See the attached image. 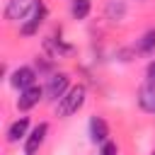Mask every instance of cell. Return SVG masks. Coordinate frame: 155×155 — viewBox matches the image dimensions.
<instances>
[{
	"label": "cell",
	"mask_w": 155,
	"mask_h": 155,
	"mask_svg": "<svg viewBox=\"0 0 155 155\" xmlns=\"http://www.w3.org/2000/svg\"><path fill=\"white\" fill-rule=\"evenodd\" d=\"M85 99H87V87H85V85H73V87L56 102V114H58L61 119H68L70 114H75V111L82 109Z\"/></svg>",
	"instance_id": "obj_1"
},
{
	"label": "cell",
	"mask_w": 155,
	"mask_h": 155,
	"mask_svg": "<svg viewBox=\"0 0 155 155\" xmlns=\"http://www.w3.org/2000/svg\"><path fill=\"white\" fill-rule=\"evenodd\" d=\"M46 17H48V7H46V2H44V0H36V5H34V10H31V15H29V17H27V22H22V27H19L22 36H31V34H36V31H39V27L46 22Z\"/></svg>",
	"instance_id": "obj_2"
},
{
	"label": "cell",
	"mask_w": 155,
	"mask_h": 155,
	"mask_svg": "<svg viewBox=\"0 0 155 155\" xmlns=\"http://www.w3.org/2000/svg\"><path fill=\"white\" fill-rule=\"evenodd\" d=\"M46 99H51V102H58L68 90H70V75L68 73H53L51 78H48V82H46Z\"/></svg>",
	"instance_id": "obj_3"
},
{
	"label": "cell",
	"mask_w": 155,
	"mask_h": 155,
	"mask_svg": "<svg viewBox=\"0 0 155 155\" xmlns=\"http://www.w3.org/2000/svg\"><path fill=\"white\" fill-rule=\"evenodd\" d=\"M36 0H7L5 5V19L7 22H22L31 15Z\"/></svg>",
	"instance_id": "obj_4"
},
{
	"label": "cell",
	"mask_w": 155,
	"mask_h": 155,
	"mask_svg": "<svg viewBox=\"0 0 155 155\" xmlns=\"http://www.w3.org/2000/svg\"><path fill=\"white\" fill-rule=\"evenodd\" d=\"M44 97H46V90H44L41 85H31V87H27V90L19 92V97H17V109H19V111H29V109H34Z\"/></svg>",
	"instance_id": "obj_5"
},
{
	"label": "cell",
	"mask_w": 155,
	"mask_h": 155,
	"mask_svg": "<svg viewBox=\"0 0 155 155\" xmlns=\"http://www.w3.org/2000/svg\"><path fill=\"white\" fill-rule=\"evenodd\" d=\"M46 133H48V124H46V121L36 124V126L29 131V136L24 138V155H36L39 148H41L44 140H46Z\"/></svg>",
	"instance_id": "obj_6"
},
{
	"label": "cell",
	"mask_w": 155,
	"mask_h": 155,
	"mask_svg": "<svg viewBox=\"0 0 155 155\" xmlns=\"http://www.w3.org/2000/svg\"><path fill=\"white\" fill-rule=\"evenodd\" d=\"M10 85L15 87V90H27V87H31V85H36V70L31 68V65H19V68H15L12 70V75H10Z\"/></svg>",
	"instance_id": "obj_7"
},
{
	"label": "cell",
	"mask_w": 155,
	"mask_h": 155,
	"mask_svg": "<svg viewBox=\"0 0 155 155\" xmlns=\"http://www.w3.org/2000/svg\"><path fill=\"white\" fill-rule=\"evenodd\" d=\"M87 133H90V140L94 145H102L104 140H109V124H107V119L94 114L90 119V124H87Z\"/></svg>",
	"instance_id": "obj_8"
},
{
	"label": "cell",
	"mask_w": 155,
	"mask_h": 155,
	"mask_svg": "<svg viewBox=\"0 0 155 155\" xmlns=\"http://www.w3.org/2000/svg\"><path fill=\"white\" fill-rule=\"evenodd\" d=\"M7 143L10 145H15V143H19V140H24L27 136H29V116H19V119H15L10 126H7Z\"/></svg>",
	"instance_id": "obj_9"
},
{
	"label": "cell",
	"mask_w": 155,
	"mask_h": 155,
	"mask_svg": "<svg viewBox=\"0 0 155 155\" xmlns=\"http://www.w3.org/2000/svg\"><path fill=\"white\" fill-rule=\"evenodd\" d=\"M138 107L145 111V114H153L155 116V85H143L138 90Z\"/></svg>",
	"instance_id": "obj_10"
},
{
	"label": "cell",
	"mask_w": 155,
	"mask_h": 155,
	"mask_svg": "<svg viewBox=\"0 0 155 155\" xmlns=\"http://www.w3.org/2000/svg\"><path fill=\"white\" fill-rule=\"evenodd\" d=\"M104 15L109 22H121L126 17V0H109L104 7Z\"/></svg>",
	"instance_id": "obj_11"
},
{
	"label": "cell",
	"mask_w": 155,
	"mask_h": 155,
	"mask_svg": "<svg viewBox=\"0 0 155 155\" xmlns=\"http://www.w3.org/2000/svg\"><path fill=\"white\" fill-rule=\"evenodd\" d=\"M138 53H145V56H153L155 53V27H150L138 39Z\"/></svg>",
	"instance_id": "obj_12"
},
{
	"label": "cell",
	"mask_w": 155,
	"mask_h": 155,
	"mask_svg": "<svg viewBox=\"0 0 155 155\" xmlns=\"http://www.w3.org/2000/svg\"><path fill=\"white\" fill-rule=\"evenodd\" d=\"M90 10H92V2H90V0H73V2H70V15H73V19H87Z\"/></svg>",
	"instance_id": "obj_13"
},
{
	"label": "cell",
	"mask_w": 155,
	"mask_h": 155,
	"mask_svg": "<svg viewBox=\"0 0 155 155\" xmlns=\"http://www.w3.org/2000/svg\"><path fill=\"white\" fill-rule=\"evenodd\" d=\"M99 155H119V145L114 140H104L99 145Z\"/></svg>",
	"instance_id": "obj_14"
},
{
	"label": "cell",
	"mask_w": 155,
	"mask_h": 155,
	"mask_svg": "<svg viewBox=\"0 0 155 155\" xmlns=\"http://www.w3.org/2000/svg\"><path fill=\"white\" fill-rule=\"evenodd\" d=\"M145 80H148V85H155V58L148 63V68H145Z\"/></svg>",
	"instance_id": "obj_15"
},
{
	"label": "cell",
	"mask_w": 155,
	"mask_h": 155,
	"mask_svg": "<svg viewBox=\"0 0 155 155\" xmlns=\"http://www.w3.org/2000/svg\"><path fill=\"white\" fill-rule=\"evenodd\" d=\"M150 155H155V150H153V153H150Z\"/></svg>",
	"instance_id": "obj_16"
}]
</instances>
